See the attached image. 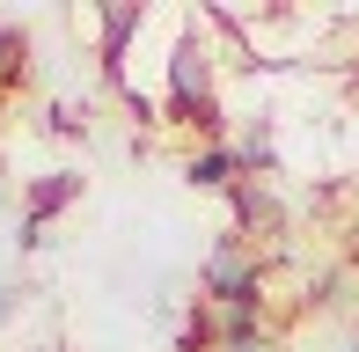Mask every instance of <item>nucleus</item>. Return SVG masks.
Wrapping results in <instances>:
<instances>
[{"label":"nucleus","mask_w":359,"mask_h":352,"mask_svg":"<svg viewBox=\"0 0 359 352\" xmlns=\"http://www.w3.org/2000/svg\"><path fill=\"white\" fill-rule=\"evenodd\" d=\"M169 118L176 125H198V133H220V103H213V74H205L198 37H184L169 52Z\"/></svg>","instance_id":"obj_1"},{"label":"nucleus","mask_w":359,"mask_h":352,"mask_svg":"<svg viewBox=\"0 0 359 352\" xmlns=\"http://www.w3.org/2000/svg\"><path fill=\"white\" fill-rule=\"evenodd\" d=\"M74 198H81V176H74V169L37 176V184H29V205H22V250H37V243H44V220L67 213Z\"/></svg>","instance_id":"obj_2"},{"label":"nucleus","mask_w":359,"mask_h":352,"mask_svg":"<svg viewBox=\"0 0 359 352\" xmlns=\"http://www.w3.org/2000/svg\"><path fill=\"white\" fill-rule=\"evenodd\" d=\"M147 22V8H103V81L125 88V44H133V29Z\"/></svg>","instance_id":"obj_3"},{"label":"nucleus","mask_w":359,"mask_h":352,"mask_svg":"<svg viewBox=\"0 0 359 352\" xmlns=\"http://www.w3.org/2000/svg\"><path fill=\"white\" fill-rule=\"evenodd\" d=\"M235 220H242V228H257V235H271V228H279V198L257 191V184H235ZM242 228H235V235H242Z\"/></svg>","instance_id":"obj_4"},{"label":"nucleus","mask_w":359,"mask_h":352,"mask_svg":"<svg viewBox=\"0 0 359 352\" xmlns=\"http://www.w3.org/2000/svg\"><path fill=\"white\" fill-rule=\"evenodd\" d=\"M191 184H198V191H220V184H242V154H235V147H205L198 162H191Z\"/></svg>","instance_id":"obj_5"},{"label":"nucleus","mask_w":359,"mask_h":352,"mask_svg":"<svg viewBox=\"0 0 359 352\" xmlns=\"http://www.w3.org/2000/svg\"><path fill=\"white\" fill-rule=\"evenodd\" d=\"M22 74H29V37H22V29H0V95H8L15 81H22Z\"/></svg>","instance_id":"obj_6"},{"label":"nucleus","mask_w":359,"mask_h":352,"mask_svg":"<svg viewBox=\"0 0 359 352\" xmlns=\"http://www.w3.org/2000/svg\"><path fill=\"white\" fill-rule=\"evenodd\" d=\"M8 316H15V286H0V323H8Z\"/></svg>","instance_id":"obj_7"},{"label":"nucleus","mask_w":359,"mask_h":352,"mask_svg":"<svg viewBox=\"0 0 359 352\" xmlns=\"http://www.w3.org/2000/svg\"><path fill=\"white\" fill-rule=\"evenodd\" d=\"M227 352H271V345H264V338H257V345H227Z\"/></svg>","instance_id":"obj_8"},{"label":"nucleus","mask_w":359,"mask_h":352,"mask_svg":"<svg viewBox=\"0 0 359 352\" xmlns=\"http://www.w3.org/2000/svg\"><path fill=\"white\" fill-rule=\"evenodd\" d=\"M337 352H359V338H345V345H337Z\"/></svg>","instance_id":"obj_9"}]
</instances>
